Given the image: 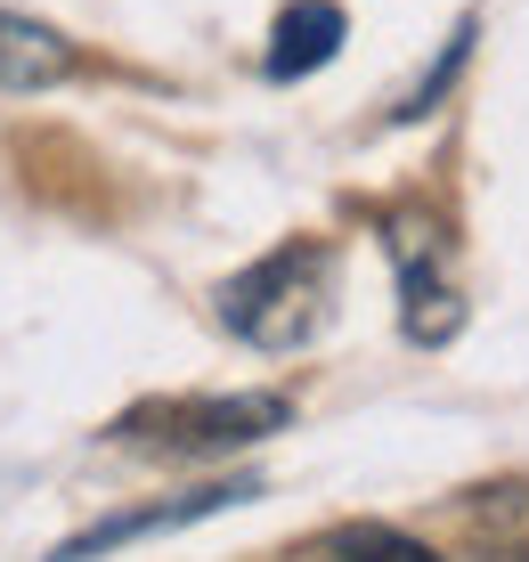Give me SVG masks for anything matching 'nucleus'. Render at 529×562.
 Here are the masks:
<instances>
[{"mask_svg": "<svg viewBox=\"0 0 529 562\" xmlns=\"http://www.w3.org/2000/svg\"><path fill=\"white\" fill-rule=\"evenodd\" d=\"M335 310V254L326 245H278L269 261H252L245 278L221 285V326L261 351H293L309 342Z\"/></svg>", "mask_w": 529, "mask_h": 562, "instance_id": "f257e3e1", "label": "nucleus"}, {"mask_svg": "<svg viewBox=\"0 0 529 562\" xmlns=\"http://www.w3.org/2000/svg\"><path fill=\"white\" fill-rule=\"evenodd\" d=\"M285 424H293L285 392H212V400H147V408L114 416L106 440L147 449V457H228L245 440L285 432Z\"/></svg>", "mask_w": 529, "mask_h": 562, "instance_id": "f03ea898", "label": "nucleus"}, {"mask_svg": "<svg viewBox=\"0 0 529 562\" xmlns=\"http://www.w3.org/2000/svg\"><path fill=\"white\" fill-rule=\"evenodd\" d=\"M391 261H399V302H407V335L416 342H448L464 326V302L448 285V245L424 212H399L391 221Z\"/></svg>", "mask_w": 529, "mask_h": 562, "instance_id": "7ed1b4c3", "label": "nucleus"}, {"mask_svg": "<svg viewBox=\"0 0 529 562\" xmlns=\"http://www.w3.org/2000/svg\"><path fill=\"white\" fill-rule=\"evenodd\" d=\"M245 497H261V481H212V490H188V497H164V506H139V514H114V521H90L82 538H66L49 562H98L114 547H131V538L147 530H180V521H204L221 506H245Z\"/></svg>", "mask_w": 529, "mask_h": 562, "instance_id": "20e7f679", "label": "nucleus"}, {"mask_svg": "<svg viewBox=\"0 0 529 562\" xmlns=\"http://www.w3.org/2000/svg\"><path fill=\"white\" fill-rule=\"evenodd\" d=\"M335 49H342V9L335 0H293L278 16V33H269V82H302Z\"/></svg>", "mask_w": 529, "mask_h": 562, "instance_id": "39448f33", "label": "nucleus"}, {"mask_svg": "<svg viewBox=\"0 0 529 562\" xmlns=\"http://www.w3.org/2000/svg\"><path fill=\"white\" fill-rule=\"evenodd\" d=\"M66 74H74L66 33L0 9V90H49V82H66Z\"/></svg>", "mask_w": 529, "mask_h": 562, "instance_id": "423d86ee", "label": "nucleus"}, {"mask_svg": "<svg viewBox=\"0 0 529 562\" xmlns=\"http://www.w3.org/2000/svg\"><path fill=\"white\" fill-rule=\"evenodd\" d=\"M318 562H440L432 547H416V538L383 530V521H359V530H335L318 547Z\"/></svg>", "mask_w": 529, "mask_h": 562, "instance_id": "0eeeda50", "label": "nucleus"}, {"mask_svg": "<svg viewBox=\"0 0 529 562\" xmlns=\"http://www.w3.org/2000/svg\"><path fill=\"white\" fill-rule=\"evenodd\" d=\"M464 49H473V25H457V33H448V49H440V66H432V74H424V82H416V90H407V106H399V123H416V114H432V99H440V90H448V82H457V66H464Z\"/></svg>", "mask_w": 529, "mask_h": 562, "instance_id": "6e6552de", "label": "nucleus"}, {"mask_svg": "<svg viewBox=\"0 0 529 562\" xmlns=\"http://www.w3.org/2000/svg\"><path fill=\"white\" fill-rule=\"evenodd\" d=\"M473 562H529V547H497V554H473Z\"/></svg>", "mask_w": 529, "mask_h": 562, "instance_id": "1a4fd4ad", "label": "nucleus"}]
</instances>
